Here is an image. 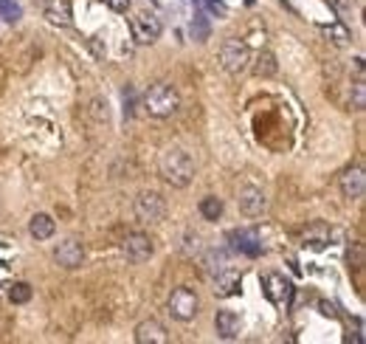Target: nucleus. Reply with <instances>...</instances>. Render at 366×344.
I'll use <instances>...</instances> for the list:
<instances>
[{"label": "nucleus", "instance_id": "f257e3e1", "mask_svg": "<svg viewBox=\"0 0 366 344\" xmlns=\"http://www.w3.org/2000/svg\"><path fill=\"white\" fill-rule=\"evenodd\" d=\"M195 172H198L195 158L183 147H166L158 155V176L175 190H187L195 181Z\"/></svg>", "mask_w": 366, "mask_h": 344}, {"label": "nucleus", "instance_id": "f03ea898", "mask_svg": "<svg viewBox=\"0 0 366 344\" xmlns=\"http://www.w3.org/2000/svg\"><path fill=\"white\" fill-rule=\"evenodd\" d=\"M144 110L152 119H169V116H175L180 110V93L169 82H155L144 93Z\"/></svg>", "mask_w": 366, "mask_h": 344}, {"label": "nucleus", "instance_id": "7ed1b4c3", "mask_svg": "<svg viewBox=\"0 0 366 344\" xmlns=\"http://www.w3.org/2000/svg\"><path fill=\"white\" fill-rule=\"evenodd\" d=\"M220 65H223L231 77L243 74V71L251 65V48H248L240 37H229V40L220 46Z\"/></svg>", "mask_w": 366, "mask_h": 344}, {"label": "nucleus", "instance_id": "20e7f679", "mask_svg": "<svg viewBox=\"0 0 366 344\" xmlns=\"http://www.w3.org/2000/svg\"><path fill=\"white\" fill-rule=\"evenodd\" d=\"M169 313H172V319H177V322H192V319L201 313V299H198V293H195L192 288H187V285L175 288L172 296H169Z\"/></svg>", "mask_w": 366, "mask_h": 344}, {"label": "nucleus", "instance_id": "39448f33", "mask_svg": "<svg viewBox=\"0 0 366 344\" xmlns=\"http://www.w3.org/2000/svg\"><path fill=\"white\" fill-rule=\"evenodd\" d=\"M161 32H163V26L152 12H135L130 18V34L138 46H152L161 37Z\"/></svg>", "mask_w": 366, "mask_h": 344}, {"label": "nucleus", "instance_id": "423d86ee", "mask_svg": "<svg viewBox=\"0 0 366 344\" xmlns=\"http://www.w3.org/2000/svg\"><path fill=\"white\" fill-rule=\"evenodd\" d=\"M166 215V201L158 192H141L135 198V218L141 223H161Z\"/></svg>", "mask_w": 366, "mask_h": 344}, {"label": "nucleus", "instance_id": "0eeeda50", "mask_svg": "<svg viewBox=\"0 0 366 344\" xmlns=\"http://www.w3.org/2000/svg\"><path fill=\"white\" fill-rule=\"evenodd\" d=\"M121 251H124V257H127L130 263H147V260L152 257V251H155V243H152L149 234H144V232H133V234L124 237Z\"/></svg>", "mask_w": 366, "mask_h": 344}, {"label": "nucleus", "instance_id": "6e6552de", "mask_svg": "<svg viewBox=\"0 0 366 344\" xmlns=\"http://www.w3.org/2000/svg\"><path fill=\"white\" fill-rule=\"evenodd\" d=\"M237 204H240V212H243L245 218H259V215L268 209V198H265V192L257 190V187H245V190H240Z\"/></svg>", "mask_w": 366, "mask_h": 344}, {"label": "nucleus", "instance_id": "1a4fd4ad", "mask_svg": "<svg viewBox=\"0 0 366 344\" xmlns=\"http://www.w3.org/2000/svg\"><path fill=\"white\" fill-rule=\"evenodd\" d=\"M54 260L62 265V268H68V271H74V268H79L82 263H85V249H82V243L79 240H65V243H60L57 249H54Z\"/></svg>", "mask_w": 366, "mask_h": 344}, {"label": "nucleus", "instance_id": "9d476101", "mask_svg": "<svg viewBox=\"0 0 366 344\" xmlns=\"http://www.w3.org/2000/svg\"><path fill=\"white\" fill-rule=\"evenodd\" d=\"M338 187H341L344 198L358 201V198L363 195V190H366V172H363V166H349V169L344 172V176H341Z\"/></svg>", "mask_w": 366, "mask_h": 344}, {"label": "nucleus", "instance_id": "9b49d317", "mask_svg": "<svg viewBox=\"0 0 366 344\" xmlns=\"http://www.w3.org/2000/svg\"><path fill=\"white\" fill-rule=\"evenodd\" d=\"M169 333L158 319H144L135 327V344H166Z\"/></svg>", "mask_w": 366, "mask_h": 344}, {"label": "nucleus", "instance_id": "f8f14e48", "mask_svg": "<svg viewBox=\"0 0 366 344\" xmlns=\"http://www.w3.org/2000/svg\"><path fill=\"white\" fill-rule=\"evenodd\" d=\"M215 330H217V336H220L223 341H234V338H240V333H243V322H240V316H237L234 310H217V316H215Z\"/></svg>", "mask_w": 366, "mask_h": 344}, {"label": "nucleus", "instance_id": "ddd939ff", "mask_svg": "<svg viewBox=\"0 0 366 344\" xmlns=\"http://www.w3.org/2000/svg\"><path fill=\"white\" fill-rule=\"evenodd\" d=\"M262 288H265V296H268L273 305H285L287 296H290V282H287L282 274H268L265 282H262Z\"/></svg>", "mask_w": 366, "mask_h": 344}, {"label": "nucleus", "instance_id": "4468645a", "mask_svg": "<svg viewBox=\"0 0 366 344\" xmlns=\"http://www.w3.org/2000/svg\"><path fill=\"white\" fill-rule=\"evenodd\" d=\"M229 240L234 243V249H237V251H243V254H248V257H257V254L262 251V243H259L257 232H251V229L231 232V234H229Z\"/></svg>", "mask_w": 366, "mask_h": 344}, {"label": "nucleus", "instance_id": "2eb2a0df", "mask_svg": "<svg viewBox=\"0 0 366 344\" xmlns=\"http://www.w3.org/2000/svg\"><path fill=\"white\" fill-rule=\"evenodd\" d=\"M54 232H57V220H54L51 215H46V212H37V215L29 220V234H32L34 240H51Z\"/></svg>", "mask_w": 366, "mask_h": 344}, {"label": "nucleus", "instance_id": "dca6fc26", "mask_svg": "<svg viewBox=\"0 0 366 344\" xmlns=\"http://www.w3.org/2000/svg\"><path fill=\"white\" fill-rule=\"evenodd\" d=\"M46 18L57 26H71V6L68 0H51V4L46 6Z\"/></svg>", "mask_w": 366, "mask_h": 344}, {"label": "nucleus", "instance_id": "f3484780", "mask_svg": "<svg viewBox=\"0 0 366 344\" xmlns=\"http://www.w3.org/2000/svg\"><path fill=\"white\" fill-rule=\"evenodd\" d=\"M327 243H330V229H327L324 223H313V226H307V232H304V246L321 251Z\"/></svg>", "mask_w": 366, "mask_h": 344}, {"label": "nucleus", "instance_id": "a211bd4d", "mask_svg": "<svg viewBox=\"0 0 366 344\" xmlns=\"http://www.w3.org/2000/svg\"><path fill=\"white\" fill-rule=\"evenodd\" d=\"M276 71H279L276 57H273L271 51H262V54L257 57V62H254V74H257L259 79H271V77H276Z\"/></svg>", "mask_w": 366, "mask_h": 344}, {"label": "nucleus", "instance_id": "6ab92c4d", "mask_svg": "<svg viewBox=\"0 0 366 344\" xmlns=\"http://www.w3.org/2000/svg\"><path fill=\"white\" fill-rule=\"evenodd\" d=\"M240 282H243V279H240L237 274H229V271H220V274L215 277V285H217L215 291H217L220 296H231V293H237V288H240Z\"/></svg>", "mask_w": 366, "mask_h": 344}, {"label": "nucleus", "instance_id": "aec40b11", "mask_svg": "<svg viewBox=\"0 0 366 344\" xmlns=\"http://www.w3.org/2000/svg\"><path fill=\"white\" fill-rule=\"evenodd\" d=\"M201 215H203V220H220L223 218V201L220 198H215V195H206L203 201H201Z\"/></svg>", "mask_w": 366, "mask_h": 344}, {"label": "nucleus", "instance_id": "412c9836", "mask_svg": "<svg viewBox=\"0 0 366 344\" xmlns=\"http://www.w3.org/2000/svg\"><path fill=\"white\" fill-rule=\"evenodd\" d=\"M29 299H32V285H29V282H15V285L9 288V302L26 305Z\"/></svg>", "mask_w": 366, "mask_h": 344}, {"label": "nucleus", "instance_id": "4be33fe9", "mask_svg": "<svg viewBox=\"0 0 366 344\" xmlns=\"http://www.w3.org/2000/svg\"><path fill=\"white\" fill-rule=\"evenodd\" d=\"M349 102H352V110H363V107H366V85H363V77H358V82L352 85Z\"/></svg>", "mask_w": 366, "mask_h": 344}, {"label": "nucleus", "instance_id": "5701e85b", "mask_svg": "<svg viewBox=\"0 0 366 344\" xmlns=\"http://www.w3.org/2000/svg\"><path fill=\"white\" fill-rule=\"evenodd\" d=\"M20 6L18 4H12V0H0V18L4 20H9V23H15V20H20Z\"/></svg>", "mask_w": 366, "mask_h": 344}, {"label": "nucleus", "instance_id": "b1692460", "mask_svg": "<svg viewBox=\"0 0 366 344\" xmlns=\"http://www.w3.org/2000/svg\"><path fill=\"white\" fill-rule=\"evenodd\" d=\"M192 37H195L198 43H206V40H209V23H206L203 18H195V23H192Z\"/></svg>", "mask_w": 366, "mask_h": 344}, {"label": "nucleus", "instance_id": "393cba45", "mask_svg": "<svg viewBox=\"0 0 366 344\" xmlns=\"http://www.w3.org/2000/svg\"><path fill=\"white\" fill-rule=\"evenodd\" d=\"M330 34H335V43H338V46L349 43V32H346L344 26H332V29H330Z\"/></svg>", "mask_w": 366, "mask_h": 344}, {"label": "nucleus", "instance_id": "a878e982", "mask_svg": "<svg viewBox=\"0 0 366 344\" xmlns=\"http://www.w3.org/2000/svg\"><path fill=\"white\" fill-rule=\"evenodd\" d=\"M104 6L113 12H127L130 9V0H104Z\"/></svg>", "mask_w": 366, "mask_h": 344}]
</instances>
